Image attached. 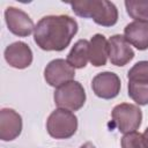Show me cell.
<instances>
[{"label":"cell","mask_w":148,"mask_h":148,"mask_svg":"<svg viewBox=\"0 0 148 148\" xmlns=\"http://www.w3.org/2000/svg\"><path fill=\"white\" fill-rule=\"evenodd\" d=\"M22 127V117L18 112L9 108L0 110V139L2 141H13L18 138Z\"/></svg>","instance_id":"11"},{"label":"cell","mask_w":148,"mask_h":148,"mask_svg":"<svg viewBox=\"0 0 148 148\" xmlns=\"http://www.w3.org/2000/svg\"><path fill=\"white\" fill-rule=\"evenodd\" d=\"M125 39L139 51L148 49V22L133 21L124 28Z\"/></svg>","instance_id":"12"},{"label":"cell","mask_w":148,"mask_h":148,"mask_svg":"<svg viewBox=\"0 0 148 148\" xmlns=\"http://www.w3.org/2000/svg\"><path fill=\"white\" fill-rule=\"evenodd\" d=\"M66 60L73 68H84L89 61V42L87 39H79L72 46Z\"/></svg>","instance_id":"14"},{"label":"cell","mask_w":148,"mask_h":148,"mask_svg":"<svg viewBox=\"0 0 148 148\" xmlns=\"http://www.w3.org/2000/svg\"><path fill=\"white\" fill-rule=\"evenodd\" d=\"M74 76L75 68H73L67 60L61 58L51 60L44 69V79L46 83L56 89L73 81Z\"/></svg>","instance_id":"6"},{"label":"cell","mask_w":148,"mask_h":148,"mask_svg":"<svg viewBox=\"0 0 148 148\" xmlns=\"http://www.w3.org/2000/svg\"><path fill=\"white\" fill-rule=\"evenodd\" d=\"M143 138H145V141H146V145H147V148H148V127L143 132Z\"/></svg>","instance_id":"20"},{"label":"cell","mask_w":148,"mask_h":148,"mask_svg":"<svg viewBox=\"0 0 148 148\" xmlns=\"http://www.w3.org/2000/svg\"><path fill=\"white\" fill-rule=\"evenodd\" d=\"M7 64L16 69L28 68L32 64L34 54L30 46L24 42H14L9 44L3 52Z\"/></svg>","instance_id":"10"},{"label":"cell","mask_w":148,"mask_h":148,"mask_svg":"<svg viewBox=\"0 0 148 148\" xmlns=\"http://www.w3.org/2000/svg\"><path fill=\"white\" fill-rule=\"evenodd\" d=\"M5 21L8 30L18 37H28L35 30L31 17L20 8L9 6L5 10Z\"/></svg>","instance_id":"8"},{"label":"cell","mask_w":148,"mask_h":148,"mask_svg":"<svg viewBox=\"0 0 148 148\" xmlns=\"http://www.w3.org/2000/svg\"><path fill=\"white\" fill-rule=\"evenodd\" d=\"M80 148H96V147L91 142H84L82 146H80Z\"/></svg>","instance_id":"19"},{"label":"cell","mask_w":148,"mask_h":148,"mask_svg":"<svg viewBox=\"0 0 148 148\" xmlns=\"http://www.w3.org/2000/svg\"><path fill=\"white\" fill-rule=\"evenodd\" d=\"M121 148H147L143 134L139 132H131L123 135L120 140Z\"/></svg>","instance_id":"18"},{"label":"cell","mask_w":148,"mask_h":148,"mask_svg":"<svg viewBox=\"0 0 148 148\" xmlns=\"http://www.w3.org/2000/svg\"><path fill=\"white\" fill-rule=\"evenodd\" d=\"M109 60L112 65L123 67L134 58V51L124 35H113L108 39Z\"/></svg>","instance_id":"9"},{"label":"cell","mask_w":148,"mask_h":148,"mask_svg":"<svg viewBox=\"0 0 148 148\" xmlns=\"http://www.w3.org/2000/svg\"><path fill=\"white\" fill-rule=\"evenodd\" d=\"M75 15L92 21L102 27H113L118 22V9L108 0H83L69 2Z\"/></svg>","instance_id":"2"},{"label":"cell","mask_w":148,"mask_h":148,"mask_svg":"<svg viewBox=\"0 0 148 148\" xmlns=\"http://www.w3.org/2000/svg\"><path fill=\"white\" fill-rule=\"evenodd\" d=\"M120 77L113 72H102L96 74L91 81L94 94L102 99H112L120 92Z\"/></svg>","instance_id":"7"},{"label":"cell","mask_w":148,"mask_h":148,"mask_svg":"<svg viewBox=\"0 0 148 148\" xmlns=\"http://www.w3.org/2000/svg\"><path fill=\"white\" fill-rule=\"evenodd\" d=\"M127 89H128V96L138 105L148 104V82L128 81Z\"/></svg>","instance_id":"16"},{"label":"cell","mask_w":148,"mask_h":148,"mask_svg":"<svg viewBox=\"0 0 148 148\" xmlns=\"http://www.w3.org/2000/svg\"><path fill=\"white\" fill-rule=\"evenodd\" d=\"M77 117L74 112L57 108L46 120V131L50 136L57 140L72 138L77 130Z\"/></svg>","instance_id":"3"},{"label":"cell","mask_w":148,"mask_h":148,"mask_svg":"<svg viewBox=\"0 0 148 148\" xmlns=\"http://www.w3.org/2000/svg\"><path fill=\"white\" fill-rule=\"evenodd\" d=\"M109 58L108 39L102 34H96L89 40V61L95 67H102Z\"/></svg>","instance_id":"13"},{"label":"cell","mask_w":148,"mask_h":148,"mask_svg":"<svg viewBox=\"0 0 148 148\" xmlns=\"http://www.w3.org/2000/svg\"><path fill=\"white\" fill-rule=\"evenodd\" d=\"M111 118L120 133H131L139 130L142 123V111L132 103H120L111 112Z\"/></svg>","instance_id":"5"},{"label":"cell","mask_w":148,"mask_h":148,"mask_svg":"<svg viewBox=\"0 0 148 148\" xmlns=\"http://www.w3.org/2000/svg\"><path fill=\"white\" fill-rule=\"evenodd\" d=\"M86 90L79 81H71L57 88L53 94L54 104L59 109L77 111L86 103Z\"/></svg>","instance_id":"4"},{"label":"cell","mask_w":148,"mask_h":148,"mask_svg":"<svg viewBox=\"0 0 148 148\" xmlns=\"http://www.w3.org/2000/svg\"><path fill=\"white\" fill-rule=\"evenodd\" d=\"M127 79L128 81L148 82V60H141L134 64L127 73Z\"/></svg>","instance_id":"17"},{"label":"cell","mask_w":148,"mask_h":148,"mask_svg":"<svg viewBox=\"0 0 148 148\" xmlns=\"http://www.w3.org/2000/svg\"><path fill=\"white\" fill-rule=\"evenodd\" d=\"M125 8L134 21L148 22V0H126Z\"/></svg>","instance_id":"15"},{"label":"cell","mask_w":148,"mask_h":148,"mask_svg":"<svg viewBox=\"0 0 148 148\" xmlns=\"http://www.w3.org/2000/svg\"><path fill=\"white\" fill-rule=\"evenodd\" d=\"M77 29V22L68 15H47L35 25L34 40L44 51L60 52L69 46Z\"/></svg>","instance_id":"1"}]
</instances>
